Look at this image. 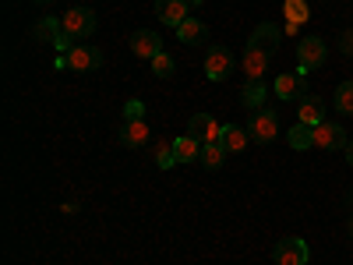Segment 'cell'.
Segmentation results:
<instances>
[{
    "mask_svg": "<svg viewBox=\"0 0 353 265\" xmlns=\"http://www.w3.org/2000/svg\"><path fill=\"white\" fill-rule=\"evenodd\" d=\"M336 110L339 113H353V81H343L336 88Z\"/></svg>",
    "mask_w": 353,
    "mask_h": 265,
    "instance_id": "cell-23",
    "label": "cell"
},
{
    "mask_svg": "<svg viewBox=\"0 0 353 265\" xmlns=\"http://www.w3.org/2000/svg\"><path fill=\"white\" fill-rule=\"evenodd\" d=\"M152 71H156V78H173V71H176L173 57H170V53H159V57H152Z\"/></svg>",
    "mask_w": 353,
    "mask_h": 265,
    "instance_id": "cell-24",
    "label": "cell"
},
{
    "mask_svg": "<svg viewBox=\"0 0 353 265\" xmlns=\"http://www.w3.org/2000/svg\"><path fill=\"white\" fill-rule=\"evenodd\" d=\"M283 14H286V32L297 36L301 32V21L311 18V8L304 4V0H283Z\"/></svg>",
    "mask_w": 353,
    "mask_h": 265,
    "instance_id": "cell-14",
    "label": "cell"
},
{
    "mask_svg": "<svg viewBox=\"0 0 353 265\" xmlns=\"http://www.w3.org/2000/svg\"><path fill=\"white\" fill-rule=\"evenodd\" d=\"M61 32H64L61 18H43V21H36V28H32V36H36L39 43H57V39H61Z\"/></svg>",
    "mask_w": 353,
    "mask_h": 265,
    "instance_id": "cell-19",
    "label": "cell"
},
{
    "mask_svg": "<svg viewBox=\"0 0 353 265\" xmlns=\"http://www.w3.org/2000/svg\"><path fill=\"white\" fill-rule=\"evenodd\" d=\"M325 57H329V50H325V39H318V36H307V39H301L297 43V75H311V71H318L321 64H325Z\"/></svg>",
    "mask_w": 353,
    "mask_h": 265,
    "instance_id": "cell-4",
    "label": "cell"
},
{
    "mask_svg": "<svg viewBox=\"0 0 353 265\" xmlns=\"http://www.w3.org/2000/svg\"><path fill=\"white\" fill-rule=\"evenodd\" d=\"M205 36H209V28H205V21H198V18H188L181 28H176V39H181L184 46H198V43H205Z\"/></svg>",
    "mask_w": 353,
    "mask_h": 265,
    "instance_id": "cell-16",
    "label": "cell"
},
{
    "mask_svg": "<svg viewBox=\"0 0 353 265\" xmlns=\"http://www.w3.org/2000/svg\"><path fill=\"white\" fill-rule=\"evenodd\" d=\"M188 4H194V8H198V4H201V0H188Z\"/></svg>",
    "mask_w": 353,
    "mask_h": 265,
    "instance_id": "cell-31",
    "label": "cell"
},
{
    "mask_svg": "<svg viewBox=\"0 0 353 265\" xmlns=\"http://www.w3.org/2000/svg\"><path fill=\"white\" fill-rule=\"evenodd\" d=\"M188 8H191L188 0H156V14L170 28H181L188 21Z\"/></svg>",
    "mask_w": 353,
    "mask_h": 265,
    "instance_id": "cell-12",
    "label": "cell"
},
{
    "mask_svg": "<svg viewBox=\"0 0 353 265\" xmlns=\"http://www.w3.org/2000/svg\"><path fill=\"white\" fill-rule=\"evenodd\" d=\"M297 117H301V124H307V128L325 124V103H321L318 96H304L297 103Z\"/></svg>",
    "mask_w": 353,
    "mask_h": 265,
    "instance_id": "cell-13",
    "label": "cell"
},
{
    "mask_svg": "<svg viewBox=\"0 0 353 265\" xmlns=\"http://www.w3.org/2000/svg\"><path fill=\"white\" fill-rule=\"evenodd\" d=\"M241 99H244V106L258 110V106L265 103V81H248L244 92H241Z\"/></svg>",
    "mask_w": 353,
    "mask_h": 265,
    "instance_id": "cell-22",
    "label": "cell"
},
{
    "mask_svg": "<svg viewBox=\"0 0 353 265\" xmlns=\"http://www.w3.org/2000/svg\"><path fill=\"white\" fill-rule=\"evenodd\" d=\"M173 153H176V163H198L201 159V141L184 135V138L173 141Z\"/></svg>",
    "mask_w": 353,
    "mask_h": 265,
    "instance_id": "cell-17",
    "label": "cell"
},
{
    "mask_svg": "<svg viewBox=\"0 0 353 265\" xmlns=\"http://www.w3.org/2000/svg\"><path fill=\"white\" fill-rule=\"evenodd\" d=\"M205 170H219L226 163V145L223 141H209V145H201V159H198Z\"/></svg>",
    "mask_w": 353,
    "mask_h": 265,
    "instance_id": "cell-18",
    "label": "cell"
},
{
    "mask_svg": "<svg viewBox=\"0 0 353 265\" xmlns=\"http://www.w3.org/2000/svg\"><path fill=\"white\" fill-rule=\"evenodd\" d=\"M248 135H251L258 145H269V141L279 135V113H276L272 106H258V110H251Z\"/></svg>",
    "mask_w": 353,
    "mask_h": 265,
    "instance_id": "cell-3",
    "label": "cell"
},
{
    "mask_svg": "<svg viewBox=\"0 0 353 265\" xmlns=\"http://www.w3.org/2000/svg\"><path fill=\"white\" fill-rule=\"evenodd\" d=\"M188 135H191V138H198L201 145H209V141H219V138H223V128H219V121H216L212 113H194V117H191Z\"/></svg>",
    "mask_w": 353,
    "mask_h": 265,
    "instance_id": "cell-7",
    "label": "cell"
},
{
    "mask_svg": "<svg viewBox=\"0 0 353 265\" xmlns=\"http://www.w3.org/2000/svg\"><path fill=\"white\" fill-rule=\"evenodd\" d=\"M248 138H251V135H248L244 128H237V124H226V128H223V138H219V141L226 145V153H241L244 145H248Z\"/></svg>",
    "mask_w": 353,
    "mask_h": 265,
    "instance_id": "cell-20",
    "label": "cell"
},
{
    "mask_svg": "<svg viewBox=\"0 0 353 265\" xmlns=\"http://www.w3.org/2000/svg\"><path fill=\"white\" fill-rule=\"evenodd\" d=\"M61 25H64V32H61V39H57L53 46L61 50V53H71V50L78 46V39H85V36L96 32V11H92V8H71V11L61 18Z\"/></svg>",
    "mask_w": 353,
    "mask_h": 265,
    "instance_id": "cell-2",
    "label": "cell"
},
{
    "mask_svg": "<svg viewBox=\"0 0 353 265\" xmlns=\"http://www.w3.org/2000/svg\"><path fill=\"white\" fill-rule=\"evenodd\" d=\"M156 163L163 166V170H170V166H176V153H173V141H163L159 149H156Z\"/></svg>",
    "mask_w": 353,
    "mask_h": 265,
    "instance_id": "cell-25",
    "label": "cell"
},
{
    "mask_svg": "<svg viewBox=\"0 0 353 265\" xmlns=\"http://www.w3.org/2000/svg\"><path fill=\"white\" fill-rule=\"evenodd\" d=\"M131 50H134V57H141V61H152V57L163 53V39L152 32V28H138V32L131 36Z\"/></svg>",
    "mask_w": 353,
    "mask_h": 265,
    "instance_id": "cell-11",
    "label": "cell"
},
{
    "mask_svg": "<svg viewBox=\"0 0 353 265\" xmlns=\"http://www.w3.org/2000/svg\"><path fill=\"white\" fill-rule=\"evenodd\" d=\"M279 39H283V32L276 28V21H261L254 32H251L248 50H244V61H241L248 81H265V71H269L272 57L279 50Z\"/></svg>",
    "mask_w": 353,
    "mask_h": 265,
    "instance_id": "cell-1",
    "label": "cell"
},
{
    "mask_svg": "<svg viewBox=\"0 0 353 265\" xmlns=\"http://www.w3.org/2000/svg\"><path fill=\"white\" fill-rule=\"evenodd\" d=\"M339 50H343L346 57H353V28H350V32H343V39H339Z\"/></svg>",
    "mask_w": 353,
    "mask_h": 265,
    "instance_id": "cell-27",
    "label": "cell"
},
{
    "mask_svg": "<svg viewBox=\"0 0 353 265\" xmlns=\"http://www.w3.org/2000/svg\"><path fill=\"white\" fill-rule=\"evenodd\" d=\"M350 237H353V216H350Z\"/></svg>",
    "mask_w": 353,
    "mask_h": 265,
    "instance_id": "cell-29",
    "label": "cell"
},
{
    "mask_svg": "<svg viewBox=\"0 0 353 265\" xmlns=\"http://www.w3.org/2000/svg\"><path fill=\"white\" fill-rule=\"evenodd\" d=\"M145 117V103L141 99H128V106H124V121H141Z\"/></svg>",
    "mask_w": 353,
    "mask_h": 265,
    "instance_id": "cell-26",
    "label": "cell"
},
{
    "mask_svg": "<svg viewBox=\"0 0 353 265\" xmlns=\"http://www.w3.org/2000/svg\"><path fill=\"white\" fill-rule=\"evenodd\" d=\"M36 4H53V0H36Z\"/></svg>",
    "mask_w": 353,
    "mask_h": 265,
    "instance_id": "cell-30",
    "label": "cell"
},
{
    "mask_svg": "<svg viewBox=\"0 0 353 265\" xmlns=\"http://www.w3.org/2000/svg\"><path fill=\"white\" fill-rule=\"evenodd\" d=\"M346 131H343V124H318L314 128V149H325V153H332V149H346Z\"/></svg>",
    "mask_w": 353,
    "mask_h": 265,
    "instance_id": "cell-10",
    "label": "cell"
},
{
    "mask_svg": "<svg viewBox=\"0 0 353 265\" xmlns=\"http://www.w3.org/2000/svg\"><path fill=\"white\" fill-rule=\"evenodd\" d=\"M286 141L293 145V149H314V128H307V124H297V128H290Z\"/></svg>",
    "mask_w": 353,
    "mask_h": 265,
    "instance_id": "cell-21",
    "label": "cell"
},
{
    "mask_svg": "<svg viewBox=\"0 0 353 265\" xmlns=\"http://www.w3.org/2000/svg\"><path fill=\"white\" fill-rule=\"evenodd\" d=\"M272 262H276V265H307V262H311V248H307L301 237H283V241L272 248Z\"/></svg>",
    "mask_w": 353,
    "mask_h": 265,
    "instance_id": "cell-5",
    "label": "cell"
},
{
    "mask_svg": "<svg viewBox=\"0 0 353 265\" xmlns=\"http://www.w3.org/2000/svg\"><path fill=\"white\" fill-rule=\"evenodd\" d=\"M64 57H68V68H74V71H99L103 68V50L99 46H74Z\"/></svg>",
    "mask_w": 353,
    "mask_h": 265,
    "instance_id": "cell-8",
    "label": "cell"
},
{
    "mask_svg": "<svg viewBox=\"0 0 353 265\" xmlns=\"http://www.w3.org/2000/svg\"><path fill=\"white\" fill-rule=\"evenodd\" d=\"M343 153H346V163H350V166H353V138H350V141H346V149H343Z\"/></svg>",
    "mask_w": 353,
    "mask_h": 265,
    "instance_id": "cell-28",
    "label": "cell"
},
{
    "mask_svg": "<svg viewBox=\"0 0 353 265\" xmlns=\"http://www.w3.org/2000/svg\"><path fill=\"white\" fill-rule=\"evenodd\" d=\"M230 71H233V50L212 46L205 53V78L209 81H223V78H230Z\"/></svg>",
    "mask_w": 353,
    "mask_h": 265,
    "instance_id": "cell-6",
    "label": "cell"
},
{
    "mask_svg": "<svg viewBox=\"0 0 353 265\" xmlns=\"http://www.w3.org/2000/svg\"><path fill=\"white\" fill-rule=\"evenodd\" d=\"M304 85H307V78L304 75H279L276 78V99H283V103H301L307 92H304Z\"/></svg>",
    "mask_w": 353,
    "mask_h": 265,
    "instance_id": "cell-9",
    "label": "cell"
},
{
    "mask_svg": "<svg viewBox=\"0 0 353 265\" xmlns=\"http://www.w3.org/2000/svg\"><path fill=\"white\" fill-rule=\"evenodd\" d=\"M149 124H145V117L141 121H124V128H121V145H128V149H141L145 141H149Z\"/></svg>",
    "mask_w": 353,
    "mask_h": 265,
    "instance_id": "cell-15",
    "label": "cell"
}]
</instances>
